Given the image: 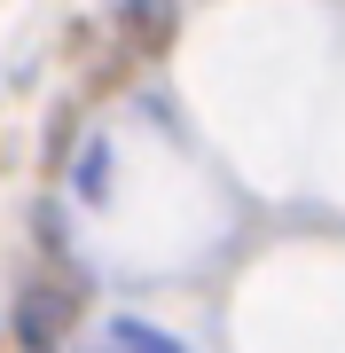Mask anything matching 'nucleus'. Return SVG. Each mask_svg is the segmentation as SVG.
Listing matches in <instances>:
<instances>
[{"instance_id": "f03ea898", "label": "nucleus", "mask_w": 345, "mask_h": 353, "mask_svg": "<svg viewBox=\"0 0 345 353\" xmlns=\"http://www.w3.org/2000/svg\"><path fill=\"white\" fill-rule=\"evenodd\" d=\"M55 322H71V299H55V290H32L24 314H16V338H24V345H48V338H55Z\"/></svg>"}, {"instance_id": "7ed1b4c3", "label": "nucleus", "mask_w": 345, "mask_h": 353, "mask_svg": "<svg viewBox=\"0 0 345 353\" xmlns=\"http://www.w3.org/2000/svg\"><path fill=\"white\" fill-rule=\"evenodd\" d=\"M71 141H79V126H71V110H63V118H55V134H48V165H63Z\"/></svg>"}, {"instance_id": "f257e3e1", "label": "nucleus", "mask_w": 345, "mask_h": 353, "mask_svg": "<svg viewBox=\"0 0 345 353\" xmlns=\"http://www.w3.org/2000/svg\"><path fill=\"white\" fill-rule=\"evenodd\" d=\"M118 32H126V55L157 63V55H173L180 8H173V0H118Z\"/></svg>"}]
</instances>
